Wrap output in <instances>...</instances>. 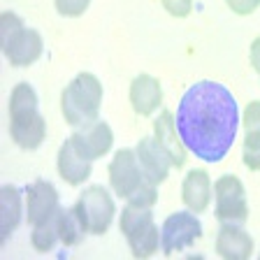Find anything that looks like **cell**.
I'll use <instances>...</instances> for the list:
<instances>
[{
  "label": "cell",
  "mask_w": 260,
  "mask_h": 260,
  "mask_svg": "<svg viewBox=\"0 0 260 260\" xmlns=\"http://www.w3.org/2000/svg\"><path fill=\"white\" fill-rule=\"evenodd\" d=\"M56 12L63 16H81L88 10L91 0H54Z\"/></svg>",
  "instance_id": "d4e9b609"
},
{
  "label": "cell",
  "mask_w": 260,
  "mask_h": 260,
  "mask_svg": "<svg viewBox=\"0 0 260 260\" xmlns=\"http://www.w3.org/2000/svg\"><path fill=\"white\" fill-rule=\"evenodd\" d=\"M137 151V160L142 165V172L149 181L153 184H162L170 174V168H172V162H170L168 153L160 149V144L156 142V137H142L135 146Z\"/></svg>",
  "instance_id": "4fadbf2b"
},
{
  "label": "cell",
  "mask_w": 260,
  "mask_h": 260,
  "mask_svg": "<svg viewBox=\"0 0 260 260\" xmlns=\"http://www.w3.org/2000/svg\"><path fill=\"white\" fill-rule=\"evenodd\" d=\"M216 253L225 260H249L253 255V239L239 223H221L216 233Z\"/></svg>",
  "instance_id": "7c38bea8"
},
{
  "label": "cell",
  "mask_w": 260,
  "mask_h": 260,
  "mask_svg": "<svg viewBox=\"0 0 260 260\" xmlns=\"http://www.w3.org/2000/svg\"><path fill=\"white\" fill-rule=\"evenodd\" d=\"M160 5L165 7L168 14L181 19V16L190 14V10H193V0H160Z\"/></svg>",
  "instance_id": "4316f807"
},
{
  "label": "cell",
  "mask_w": 260,
  "mask_h": 260,
  "mask_svg": "<svg viewBox=\"0 0 260 260\" xmlns=\"http://www.w3.org/2000/svg\"><path fill=\"white\" fill-rule=\"evenodd\" d=\"M244 165L253 172H260V130L244 133Z\"/></svg>",
  "instance_id": "7402d4cb"
},
{
  "label": "cell",
  "mask_w": 260,
  "mask_h": 260,
  "mask_svg": "<svg viewBox=\"0 0 260 260\" xmlns=\"http://www.w3.org/2000/svg\"><path fill=\"white\" fill-rule=\"evenodd\" d=\"M249 58H251V65H253V70L260 75V35L251 42V49H249Z\"/></svg>",
  "instance_id": "f1b7e54d"
},
{
  "label": "cell",
  "mask_w": 260,
  "mask_h": 260,
  "mask_svg": "<svg viewBox=\"0 0 260 260\" xmlns=\"http://www.w3.org/2000/svg\"><path fill=\"white\" fill-rule=\"evenodd\" d=\"M214 200H216V221L218 223H239L244 225L249 218L246 190L242 179L235 174H223L214 184Z\"/></svg>",
  "instance_id": "5b68a950"
},
{
  "label": "cell",
  "mask_w": 260,
  "mask_h": 260,
  "mask_svg": "<svg viewBox=\"0 0 260 260\" xmlns=\"http://www.w3.org/2000/svg\"><path fill=\"white\" fill-rule=\"evenodd\" d=\"M70 142L75 144V149L81 156L93 162L112 151L114 133H112V128H109V123L95 121V123L86 125V128H77L75 133H72Z\"/></svg>",
  "instance_id": "9c48e42d"
},
{
  "label": "cell",
  "mask_w": 260,
  "mask_h": 260,
  "mask_svg": "<svg viewBox=\"0 0 260 260\" xmlns=\"http://www.w3.org/2000/svg\"><path fill=\"white\" fill-rule=\"evenodd\" d=\"M153 137L160 144V149L168 153L172 168H184L186 162V144L179 137L177 130V119H174L172 112H160L153 121Z\"/></svg>",
  "instance_id": "8fae6325"
},
{
  "label": "cell",
  "mask_w": 260,
  "mask_h": 260,
  "mask_svg": "<svg viewBox=\"0 0 260 260\" xmlns=\"http://www.w3.org/2000/svg\"><path fill=\"white\" fill-rule=\"evenodd\" d=\"M125 239H128L130 253L135 255V258H151L160 249V230L156 228L153 218L135 225L125 235Z\"/></svg>",
  "instance_id": "ac0fdd59"
},
{
  "label": "cell",
  "mask_w": 260,
  "mask_h": 260,
  "mask_svg": "<svg viewBox=\"0 0 260 260\" xmlns=\"http://www.w3.org/2000/svg\"><path fill=\"white\" fill-rule=\"evenodd\" d=\"M144 172L137 160L135 149H119L109 162V186L119 198L128 200L144 181Z\"/></svg>",
  "instance_id": "52a82bcc"
},
{
  "label": "cell",
  "mask_w": 260,
  "mask_h": 260,
  "mask_svg": "<svg viewBox=\"0 0 260 260\" xmlns=\"http://www.w3.org/2000/svg\"><path fill=\"white\" fill-rule=\"evenodd\" d=\"M130 105L140 116H151L153 112H158V107L162 105V88L160 81L151 75H137L130 81Z\"/></svg>",
  "instance_id": "5bb4252c"
},
{
  "label": "cell",
  "mask_w": 260,
  "mask_h": 260,
  "mask_svg": "<svg viewBox=\"0 0 260 260\" xmlns=\"http://www.w3.org/2000/svg\"><path fill=\"white\" fill-rule=\"evenodd\" d=\"M181 142L205 162L228 156L239 130V107L233 93L218 81H198L179 100L174 114Z\"/></svg>",
  "instance_id": "6da1fadb"
},
{
  "label": "cell",
  "mask_w": 260,
  "mask_h": 260,
  "mask_svg": "<svg viewBox=\"0 0 260 260\" xmlns=\"http://www.w3.org/2000/svg\"><path fill=\"white\" fill-rule=\"evenodd\" d=\"M202 237V223L193 211H174L165 218L160 230V249L165 255L184 251Z\"/></svg>",
  "instance_id": "8992f818"
},
{
  "label": "cell",
  "mask_w": 260,
  "mask_h": 260,
  "mask_svg": "<svg viewBox=\"0 0 260 260\" xmlns=\"http://www.w3.org/2000/svg\"><path fill=\"white\" fill-rule=\"evenodd\" d=\"M225 3H228V7H230L235 14H239V16L253 14V12L258 10V5H260V0H225Z\"/></svg>",
  "instance_id": "83f0119b"
},
{
  "label": "cell",
  "mask_w": 260,
  "mask_h": 260,
  "mask_svg": "<svg viewBox=\"0 0 260 260\" xmlns=\"http://www.w3.org/2000/svg\"><path fill=\"white\" fill-rule=\"evenodd\" d=\"M153 214H151V207H137V205H125V209L121 211V218H119V228L121 233L128 235L130 230L135 225H140V223L144 221H151Z\"/></svg>",
  "instance_id": "44dd1931"
},
{
  "label": "cell",
  "mask_w": 260,
  "mask_h": 260,
  "mask_svg": "<svg viewBox=\"0 0 260 260\" xmlns=\"http://www.w3.org/2000/svg\"><path fill=\"white\" fill-rule=\"evenodd\" d=\"M211 193H214V184L205 170H190L186 174L184 184H181V200L186 209H190L193 214H202L209 207Z\"/></svg>",
  "instance_id": "9a60e30c"
},
{
  "label": "cell",
  "mask_w": 260,
  "mask_h": 260,
  "mask_svg": "<svg viewBox=\"0 0 260 260\" xmlns=\"http://www.w3.org/2000/svg\"><path fill=\"white\" fill-rule=\"evenodd\" d=\"M23 26V19L19 14H14V12H3L0 14V44H5L7 40L14 35V32H19Z\"/></svg>",
  "instance_id": "cb8c5ba5"
},
{
  "label": "cell",
  "mask_w": 260,
  "mask_h": 260,
  "mask_svg": "<svg viewBox=\"0 0 260 260\" xmlns=\"http://www.w3.org/2000/svg\"><path fill=\"white\" fill-rule=\"evenodd\" d=\"M86 228L81 223L79 214L72 209H60L58 211V237H60V244L65 246H79L86 237Z\"/></svg>",
  "instance_id": "d6986e66"
},
{
  "label": "cell",
  "mask_w": 260,
  "mask_h": 260,
  "mask_svg": "<svg viewBox=\"0 0 260 260\" xmlns=\"http://www.w3.org/2000/svg\"><path fill=\"white\" fill-rule=\"evenodd\" d=\"M100 105H103V84L91 72H79L60 93L63 119L75 130L95 123Z\"/></svg>",
  "instance_id": "3957f363"
},
{
  "label": "cell",
  "mask_w": 260,
  "mask_h": 260,
  "mask_svg": "<svg viewBox=\"0 0 260 260\" xmlns=\"http://www.w3.org/2000/svg\"><path fill=\"white\" fill-rule=\"evenodd\" d=\"M42 35L32 28H21L19 32H14L5 44H3V51H5L7 60H10L14 68H28L35 60L42 56Z\"/></svg>",
  "instance_id": "30bf717a"
},
{
  "label": "cell",
  "mask_w": 260,
  "mask_h": 260,
  "mask_svg": "<svg viewBox=\"0 0 260 260\" xmlns=\"http://www.w3.org/2000/svg\"><path fill=\"white\" fill-rule=\"evenodd\" d=\"M56 168H58L60 179H63L65 184H70V186L86 184L88 177H91V160H86V158L81 156L70 140L63 142V146L58 149Z\"/></svg>",
  "instance_id": "2e32d148"
},
{
  "label": "cell",
  "mask_w": 260,
  "mask_h": 260,
  "mask_svg": "<svg viewBox=\"0 0 260 260\" xmlns=\"http://www.w3.org/2000/svg\"><path fill=\"white\" fill-rule=\"evenodd\" d=\"M130 205H137V207H153L158 202V186L149 179H144L140 184V188L128 198Z\"/></svg>",
  "instance_id": "603a6c76"
},
{
  "label": "cell",
  "mask_w": 260,
  "mask_h": 260,
  "mask_svg": "<svg viewBox=\"0 0 260 260\" xmlns=\"http://www.w3.org/2000/svg\"><path fill=\"white\" fill-rule=\"evenodd\" d=\"M10 135L23 151H35L47 137V121L38 107V93L30 84L21 81L10 95Z\"/></svg>",
  "instance_id": "7a4b0ae2"
},
{
  "label": "cell",
  "mask_w": 260,
  "mask_h": 260,
  "mask_svg": "<svg viewBox=\"0 0 260 260\" xmlns=\"http://www.w3.org/2000/svg\"><path fill=\"white\" fill-rule=\"evenodd\" d=\"M242 125H244V133L260 130V103H258V100H253V103L246 105L244 116H242Z\"/></svg>",
  "instance_id": "484cf974"
},
{
  "label": "cell",
  "mask_w": 260,
  "mask_h": 260,
  "mask_svg": "<svg viewBox=\"0 0 260 260\" xmlns=\"http://www.w3.org/2000/svg\"><path fill=\"white\" fill-rule=\"evenodd\" d=\"M21 193L14 186H3L0 188V239L7 242L12 237L19 223H21Z\"/></svg>",
  "instance_id": "e0dca14e"
},
{
  "label": "cell",
  "mask_w": 260,
  "mask_h": 260,
  "mask_svg": "<svg viewBox=\"0 0 260 260\" xmlns=\"http://www.w3.org/2000/svg\"><path fill=\"white\" fill-rule=\"evenodd\" d=\"M58 209V190L47 179H38L26 188V221L30 228L54 218Z\"/></svg>",
  "instance_id": "ba28073f"
},
{
  "label": "cell",
  "mask_w": 260,
  "mask_h": 260,
  "mask_svg": "<svg viewBox=\"0 0 260 260\" xmlns=\"http://www.w3.org/2000/svg\"><path fill=\"white\" fill-rule=\"evenodd\" d=\"M75 211L79 214L88 235H105L114 221L116 205L112 200V193L105 186L93 184L81 190L79 200L75 205Z\"/></svg>",
  "instance_id": "277c9868"
},
{
  "label": "cell",
  "mask_w": 260,
  "mask_h": 260,
  "mask_svg": "<svg viewBox=\"0 0 260 260\" xmlns=\"http://www.w3.org/2000/svg\"><path fill=\"white\" fill-rule=\"evenodd\" d=\"M58 242H60V237H58V214H56L54 218H49L47 223H42V225L32 228L30 244L38 253H49V251H54Z\"/></svg>",
  "instance_id": "ffe728a7"
}]
</instances>
